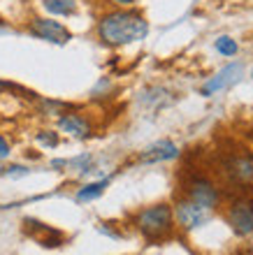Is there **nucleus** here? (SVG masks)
<instances>
[{
	"label": "nucleus",
	"mask_w": 253,
	"mask_h": 255,
	"mask_svg": "<svg viewBox=\"0 0 253 255\" xmlns=\"http://www.w3.org/2000/svg\"><path fill=\"white\" fill-rule=\"evenodd\" d=\"M135 228L149 242H163L174 232V214L170 204H153L135 216Z\"/></svg>",
	"instance_id": "nucleus-2"
},
{
	"label": "nucleus",
	"mask_w": 253,
	"mask_h": 255,
	"mask_svg": "<svg viewBox=\"0 0 253 255\" xmlns=\"http://www.w3.org/2000/svg\"><path fill=\"white\" fill-rule=\"evenodd\" d=\"M172 214L184 230H195V228H200V225H205V223L209 221V211L202 209V207H198V204L191 202L188 197H179V200H177Z\"/></svg>",
	"instance_id": "nucleus-5"
},
{
	"label": "nucleus",
	"mask_w": 253,
	"mask_h": 255,
	"mask_svg": "<svg viewBox=\"0 0 253 255\" xmlns=\"http://www.w3.org/2000/svg\"><path fill=\"white\" fill-rule=\"evenodd\" d=\"M223 172H226L233 181L247 183L253 181V155L247 151H240V153H230L223 162Z\"/></svg>",
	"instance_id": "nucleus-8"
},
{
	"label": "nucleus",
	"mask_w": 253,
	"mask_h": 255,
	"mask_svg": "<svg viewBox=\"0 0 253 255\" xmlns=\"http://www.w3.org/2000/svg\"><path fill=\"white\" fill-rule=\"evenodd\" d=\"M42 7L53 16H72L77 12V0H42Z\"/></svg>",
	"instance_id": "nucleus-13"
},
{
	"label": "nucleus",
	"mask_w": 253,
	"mask_h": 255,
	"mask_svg": "<svg viewBox=\"0 0 253 255\" xmlns=\"http://www.w3.org/2000/svg\"><path fill=\"white\" fill-rule=\"evenodd\" d=\"M214 47H216V51L223 54V56H235L237 54V42H235L233 37H228V35H221Z\"/></svg>",
	"instance_id": "nucleus-14"
},
{
	"label": "nucleus",
	"mask_w": 253,
	"mask_h": 255,
	"mask_svg": "<svg viewBox=\"0 0 253 255\" xmlns=\"http://www.w3.org/2000/svg\"><path fill=\"white\" fill-rule=\"evenodd\" d=\"M226 221L237 237L253 235V197L240 195V197L230 200L226 209Z\"/></svg>",
	"instance_id": "nucleus-4"
},
{
	"label": "nucleus",
	"mask_w": 253,
	"mask_h": 255,
	"mask_svg": "<svg viewBox=\"0 0 253 255\" xmlns=\"http://www.w3.org/2000/svg\"><path fill=\"white\" fill-rule=\"evenodd\" d=\"M242 77H244V65H242V63H230V65H226L221 72L214 74L212 79L205 81V86H202V95H205V98H212L214 93L226 91V88H230L233 84H237Z\"/></svg>",
	"instance_id": "nucleus-7"
},
{
	"label": "nucleus",
	"mask_w": 253,
	"mask_h": 255,
	"mask_svg": "<svg viewBox=\"0 0 253 255\" xmlns=\"http://www.w3.org/2000/svg\"><path fill=\"white\" fill-rule=\"evenodd\" d=\"M149 35V23L135 9H112L98 19V37L107 47H126L133 42H142Z\"/></svg>",
	"instance_id": "nucleus-1"
},
{
	"label": "nucleus",
	"mask_w": 253,
	"mask_h": 255,
	"mask_svg": "<svg viewBox=\"0 0 253 255\" xmlns=\"http://www.w3.org/2000/svg\"><path fill=\"white\" fill-rule=\"evenodd\" d=\"M109 2H114V5H119V7H130L135 0H109Z\"/></svg>",
	"instance_id": "nucleus-18"
},
{
	"label": "nucleus",
	"mask_w": 253,
	"mask_h": 255,
	"mask_svg": "<svg viewBox=\"0 0 253 255\" xmlns=\"http://www.w3.org/2000/svg\"><path fill=\"white\" fill-rule=\"evenodd\" d=\"M251 77H253V72H251Z\"/></svg>",
	"instance_id": "nucleus-20"
},
{
	"label": "nucleus",
	"mask_w": 253,
	"mask_h": 255,
	"mask_svg": "<svg viewBox=\"0 0 253 255\" xmlns=\"http://www.w3.org/2000/svg\"><path fill=\"white\" fill-rule=\"evenodd\" d=\"M109 186V179H102V181H93V183H86V186H81L79 190H77V195H74V200L79 202V204H84V202H93L98 200L102 193H105V188Z\"/></svg>",
	"instance_id": "nucleus-12"
},
{
	"label": "nucleus",
	"mask_w": 253,
	"mask_h": 255,
	"mask_svg": "<svg viewBox=\"0 0 253 255\" xmlns=\"http://www.w3.org/2000/svg\"><path fill=\"white\" fill-rule=\"evenodd\" d=\"M28 30H30V35L51 42V44H67L70 37H72L70 30L60 21H53V19H33L28 23Z\"/></svg>",
	"instance_id": "nucleus-6"
},
{
	"label": "nucleus",
	"mask_w": 253,
	"mask_h": 255,
	"mask_svg": "<svg viewBox=\"0 0 253 255\" xmlns=\"http://www.w3.org/2000/svg\"><path fill=\"white\" fill-rule=\"evenodd\" d=\"M28 172H30V169H28V167H21V165H12V167L2 169V174L9 176V179H21V176H26Z\"/></svg>",
	"instance_id": "nucleus-16"
},
{
	"label": "nucleus",
	"mask_w": 253,
	"mask_h": 255,
	"mask_svg": "<svg viewBox=\"0 0 253 255\" xmlns=\"http://www.w3.org/2000/svg\"><path fill=\"white\" fill-rule=\"evenodd\" d=\"M35 141L40 146H47V148H56L58 146V132H51V130H40L35 134Z\"/></svg>",
	"instance_id": "nucleus-15"
},
{
	"label": "nucleus",
	"mask_w": 253,
	"mask_h": 255,
	"mask_svg": "<svg viewBox=\"0 0 253 255\" xmlns=\"http://www.w3.org/2000/svg\"><path fill=\"white\" fill-rule=\"evenodd\" d=\"M184 197H188L191 202H195L198 207L207 209V211H214L221 204V188L212 179L193 174L184 183Z\"/></svg>",
	"instance_id": "nucleus-3"
},
{
	"label": "nucleus",
	"mask_w": 253,
	"mask_h": 255,
	"mask_svg": "<svg viewBox=\"0 0 253 255\" xmlns=\"http://www.w3.org/2000/svg\"><path fill=\"white\" fill-rule=\"evenodd\" d=\"M174 158H179L177 144L170 139H160V141H153L151 146L144 148L137 160H140L142 165H153V162H167V160H174Z\"/></svg>",
	"instance_id": "nucleus-10"
},
{
	"label": "nucleus",
	"mask_w": 253,
	"mask_h": 255,
	"mask_svg": "<svg viewBox=\"0 0 253 255\" xmlns=\"http://www.w3.org/2000/svg\"><path fill=\"white\" fill-rule=\"evenodd\" d=\"M23 225H26V232L33 239H37V242L42 244V246H47V249H56V246H60L63 244V235H60L58 230L49 228V225H44V223L40 221H33V218H26L23 221Z\"/></svg>",
	"instance_id": "nucleus-11"
},
{
	"label": "nucleus",
	"mask_w": 253,
	"mask_h": 255,
	"mask_svg": "<svg viewBox=\"0 0 253 255\" xmlns=\"http://www.w3.org/2000/svg\"><path fill=\"white\" fill-rule=\"evenodd\" d=\"M5 158H9V144H7V139L0 134V160H5Z\"/></svg>",
	"instance_id": "nucleus-17"
},
{
	"label": "nucleus",
	"mask_w": 253,
	"mask_h": 255,
	"mask_svg": "<svg viewBox=\"0 0 253 255\" xmlns=\"http://www.w3.org/2000/svg\"><path fill=\"white\" fill-rule=\"evenodd\" d=\"M58 130L67 132L70 137H77V139H86V137H91V132H93V123L84 114L63 112V114L58 116Z\"/></svg>",
	"instance_id": "nucleus-9"
},
{
	"label": "nucleus",
	"mask_w": 253,
	"mask_h": 255,
	"mask_svg": "<svg viewBox=\"0 0 253 255\" xmlns=\"http://www.w3.org/2000/svg\"><path fill=\"white\" fill-rule=\"evenodd\" d=\"M0 174H2V169H0Z\"/></svg>",
	"instance_id": "nucleus-19"
}]
</instances>
